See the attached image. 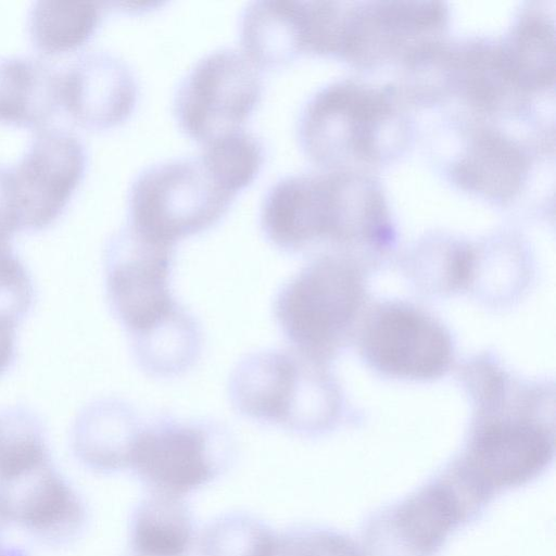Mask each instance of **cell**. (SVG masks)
<instances>
[{
	"instance_id": "cell-1",
	"label": "cell",
	"mask_w": 556,
	"mask_h": 556,
	"mask_svg": "<svg viewBox=\"0 0 556 556\" xmlns=\"http://www.w3.org/2000/svg\"><path fill=\"white\" fill-rule=\"evenodd\" d=\"M511 388L476 408L465 454L456 466L484 501L497 489L538 477L554 455L553 427L535 412L544 397L536 389Z\"/></svg>"
},
{
	"instance_id": "cell-2",
	"label": "cell",
	"mask_w": 556,
	"mask_h": 556,
	"mask_svg": "<svg viewBox=\"0 0 556 556\" xmlns=\"http://www.w3.org/2000/svg\"><path fill=\"white\" fill-rule=\"evenodd\" d=\"M324 365L298 351L250 355L230 378L231 402L251 419L298 433L320 432L334 421L340 404Z\"/></svg>"
},
{
	"instance_id": "cell-3",
	"label": "cell",
	"mask_w": 556,
	"mask_h": 556,
	"mask_svg": "<svg viewBox=\"0 0 556 556\" xmlns=\"http://www.w3.org/2000/svg\"><path fill=\"white\" fill-rule=\"evenodd\" d=\"M365 304V287L352 261L321 256L276 295V320L296 351L326 363L350 341Z\"/></svg>"
},
{
	"instance_id": "cell-4",
	"label": "cell",
	"mask_w": 556,
	"mask_h": 556,
	"mask_svg": "<svg viewBox=\"0 0 556 556\" xmlns=\"http://www.w3.org/2000/svg\"><path fill=\"white\" fill-rule=\"evenodd\" d=\"M392 94L339 81L330 84L304 104L296 136L304 154L327 167L352 161L376 163L389 154L388 134L396 135Z\"/></svg>"
},
{
	"instance_id": "cell-5",
	"label": "cell",
	"mask_w": 556,
	"mask_h": 556,
	"mask_svg": "<svg viewBox=\"0 0 556 556\" xmlns=\"http://www.w3.org/2000/svg\"><path fill=\"white\" fill-rule=\"evenodd\" d=\"M237 195L202 156L172 159L142 169L128 191V225L143 236L174 247L177 240L208 229Z\"/></svg>"
},
{
	"instance_id": "cell-6",
	"label": "cell",
	"mask_w": 556,
	"mask_h": 556,
	"mask_svg": "<svg viewBox=\"0 0 556 556\" xmlns=\"http://www.w3.org/2000/svg\"><path fill=\"white\" fill-rule=\"evenodd\" d=\"M262 96L261 70L241 51L219 48L202 56L181 79L174 115L189 138L205 144L241 129Z\"/></svg>"
},
{
	"instance_id": "cell-7",
	"label": "cell",
	"mask_w": 556,
	"mask_h": 556,
	"mask_svg": "<svg viewBox=\"0 0 556 556\" xmlns=\"http://www.w3.org/2000/svg\"><path fill=\"white\" fill-rule=\"evenodd\" d=\"M173 250L174 247L151 240L128 224L110 242L109 299L135 343L160 333L187 315L169 291Z\"/></svg>"
},
{
	"instance_id": "cell-8",
	"label": "cell",
	"mask_w": 556,
	"mask_h": 556,
	"mask_svg": "<svg viewBox=\"0 0 556 556\" xmlns=\"http://www.w3.org/2000/svg\"><path fill=\"white\" fill-rule=\"evenodd\" d=\"M231 455L220 428L162 420L140 429L129 467L150 493L181 497L218 477Z\"/></svg>"
},
{
	"instance_id": "cell-9",
	"label": "cell",
	"mask_w": 556,
	"mask_h": 556,
	"mask_svg": "<svg viewBox=\"0 0 556 556\" xmlns=\"http://www.w3.org/2000/svg\"><path fill=\"white\" fill-rule=\"evenodd\" d=\"M365 359L395 378L432 380L451 367L448 330L427 312L404 302H384L367 316L361 333Z\"/></svg>"
},
{
	"instance_id": "cell-10",
	"label": "cell",
	"mask_w": 556,
	"mask_h": 556,
	"mask_svg": "<svg viewBox=\"0 0 556 556\" xmlns=\"http://www.w3.org/2000/svg\"><path fill=\"white\" fill-rule=\"evenodd\" d=\"M266 239L286 252L340 243L343 198L340 173L287 175L266 191L260 210Z\"/></svg>"
},
{
	"instance_id": "cell-11",
	"label": "cell",
	"mask_w": 556,
	"mask_h": 556,
	"mask_svg": "<svg viewBox=\"0 0 556 556\" xmlns=\"http://www.w3.org/2000/svg\"><path fill=\"white\" fill-rule=\"evenodd\" d=\"M86 149L63 129L39 131L11 167L21 229H40L62 212L84 176Z\"/></svg>"
},
{
	"instance_id": "cell-12",
	"label": "cell",
	"mask_w": 556,
	"mask_h": 556,
	"mask_svg": "<svg viewBox=\"0 0 556 556\" xmlns=\"http://www.w3.org/2000/svg\"><path fill=\"white\" fill-rule=\"evenodd\" d=\"M86 521V507L47 456L0 472V522L62 543Z\"/></svg>"
},
{
	"instance_id": "cell-13",
	"label": "cell",
	"mask_w": 556,
	"mask_h": 556,
	"mask_svg": "<svg viewBox=\"0 0 556 556\" xmlns=\"http://www.w3.org/2000/svg\"><path fill=\"white\" fill-rule=\"evenodd\" d=\"M130 67L104 51L77 58L61 73V105L80 125L106 129L126 121L138 100Z\"/></svg>"
},
{
	"instance_id": "cell-14",
	"label": "cell",
	"mask_w": 556,
	"mask_h": 556,
	"mask_svg": "<svg viewBox=\"0 0 556 556\" xmlns=\"http://www.w3.org/2000/svg\"><path fill=\"white\" fill-rule=\"evenodd\" d=\"M407 497L394 514L395 530L404 543L420 556L431 555L467 514L466 498L481 502L471 488L452 470Z\"/></svg>"
},
{
	"instance_id": "cell-15",
	"label": "cell",
	"mask_w": 556,
	"mask_h": 556,
	"mask_svg": "<svg viewBox=\"0 0 556 556\" xmlns=\"http://www.w3.org/2000/svg\"><path fill=\"white\" fill-rule=\"evenodd\" d=\"M306 1H253L239 20L242 53L260 70L278 68L306 52Z\"/></svg>"
},
{
	"instance_id": "cell-16",
	"label": "cell",
	"mask_w": 556,
	"mask_h": 556,
	"mask_svg": "<svg viewBox=\"0 0 556 556\" xmlns=\"http://www.w3.org/2000/svg\"><path fill=\"white\" fill-rule=\"evenodd\" d=\"M61 105V72L34 56H0V122L36 127Z\"/></svg>"
},
{
	"instance_id": "cell-17",
	"label": "cell",
	"mask_w": 556,
	"mask_h": 556,
	"mask_svg": "<svg viewBox=\"0 0 556 556\" xmlns=\"http://www.w3.org/2000/svg\"><path fill=\"white\" fill-rule=\"evenodd\" d=\"M527 172L523 151L503 135L479 134L453 169L456 181L493 200H507L519 190Z\"/></svg>"
},
{
	"instance_id": "cell-18",
	"label": "cell",
	"mask_w": 556,
	"mask_h": 556,
	"mask_svg": "<svg viewBox=\"0 0 556 556\" xmlns=\"http://www.w3.org/2000/svg\"><path fill=\"white\" fill-rule=\"evenodd\" d=\"M193 515L180 496L150 493L135 508L127 556H189Z\"/></svg>"
},
{
	"instance_id": "cell-19",
	"label": "cell",
	"mask_w": 556,
	"mask_h": 556,
	"mask_svg": "<svg viewBox=\"0 0 556 556\" xmlns=\"http://www.w3.org/2000/svg\"><path fill=\"white\" fill-rule=\"evenodd\" d=\"M103 5L96 1H36L28 13L30 39L47 54L74 50L98 28L104 13Z\"/></svg>"
},
{
	"instance_id": "cell-20",
	"label": "cell",
	"mask_w": 556,
	"mask_h": 556,
	"mask_svg": "<svg viewBox=\"0 0 556 556\" xmlns=\"http://www.w3.org/2000/svg\"><path fill=\"white\" fill-rule=\"evenodd\" d=\"M501 52L515 89L533 91L553 83L554 28L545 17L535 13L523 16Z\"/></svg>"
},
{
	"instance_id": "cell-21",
	"label": "cell",
	"mask_w": 556,
	"mask_h": 556,
	"mask_svg": "<svg viewBox=\"0 0 556 556\" xmlns=\"http://www.w3.org/2000/svg\"><path fill=\"white\" fill-rule=\"evenodd\" d=\"M111 410L102 417H93L76 435L77 455L86 465L100 471L130 466L132 446L141 429L125 405L114 404Z\"/></svg>"
},
{
	"instance_id": "cell-22",
	"label": "cell",
	"mask_w": 556,
	"mask_h": 556,
	"mask_svg": "<svg viewBox=\"0 0 556 556\" xmlns=\"http://www.w3.org/2000/svg\"><path fill=\"white\" fill-rule=\"evenodd\" d=\"M200 155L235 195L255 180L265 160L262 141L242 128L203 144Z\"/></svg>"
},
{
	"instance_id": "cell-23",
	"label": "cell",
	"mask_w": 556,
	"mask_h": 556,
	"mask_svg": "<svg viewBox=\"0 0 556 556\" xmlns=\"http://www.w3.org/2000/svg\"><path fill=\"white\" fill-rule=\"evenodd\" d=\"M277 533L247 514H228L212 521L200 538V556H270Z\"/></svg>"
},
{
	"instance_id": "cell-24",
	"label": "cell",
	"mask_w": 556,
	"mask_h": 556,
	"mask_svg": "<svg viewBox=\"0 0 556 556\" xmlns=\"http://www.w3.org/2000/svg\"><path fill=\"white\" fill-rule=\"evenodd\" d=\"M270 556H361L348 538L329 530L291 528L277 534Z\"/></svg>"
},
{
	"instance_id": "cell-25",
	"label": "cell",
	"mask_w": 556,
	"mask_h": 556,
	"mask_svg": "<svg viewBox=\"0 0 556 556\" xmlns=\"http://www.w3.org/2000/svg\"><path fill=\"white\" fill-rule=\"evenodd\" d=\"M31 300L26 268L8 242H0V315L16 323L27 313Z\"/></svg>"
},
{
	"instance_id": "cell-26",
	"label": "cell",
	"mask_w": 556,
	"mask_h": 556,
	"mask_svg": "<svg viewBox=\"0 0 556 556\" xmlns=\"http://www.w3.org/2000/svg\"><path fill=\"white\" fill-rule=\"evenodd\" d=\"M21 229L11 167L0 164V242Z\"/></svg>"
},
{
	"instance_id": "cell-27",
	"label": "cell",
	"mask_w": 556,
	"mask_h": 556,
	"mask_svg": "<svg viewBox=\"0 0 556 556\" xmlns=\"http://www.w3.org/2000/svg\"><path fill=\"white\" fill-rule=\"evenodd\" d=\"M15 324L0 315V374L5 370L14 357Z\"/></svg>"
},
{
	"instance_id": "cell-28",
	"label": "cell",
	"mask_w": 556,
	"mask_h": 556,
	"mask_svg": "<svg viewBox=\"0 0 556 556\" xmlns=\"http://www.w3.org/2000/svg\"><path fill=\"white\" fill-rule=\"evenodd\" d=\"M0 556H26V554L21 548L10 547L0 542Z\"/></svg>"
},
{
	"instance_id": "cell-29",
	"label": "cell",
	"mask_w": 556,
	"mask_h": 556,
	"mask_svg": "<svg viewBox=\"0 0 556 556\" xmlns=\"http://www.w3.org/2000/svg\"><path fill=\"white\" fill-rule=\"evenodd\" d=\"M0 429H1V417H0Z\"/></svg>"
}]
</instances>
